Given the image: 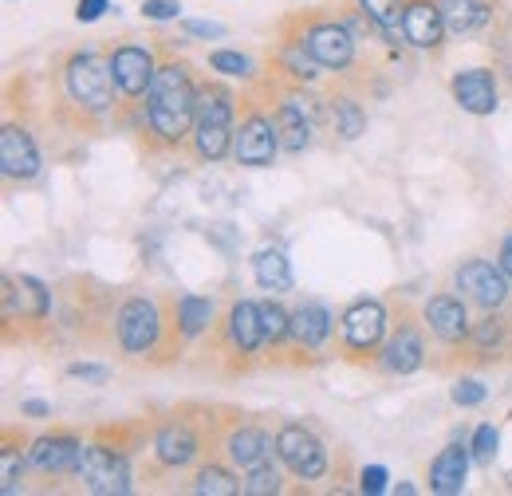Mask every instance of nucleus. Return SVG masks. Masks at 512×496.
Returning <instances> with one entry per match:
<instances>
[{
	"label": "nucleus",
	"instance_id": "ea45409f",
	"mask_svg": "<svg viewBox=\"0 0 512 496\" xmlns=\"http://www.w3.org/2000/svg\"><path fill=\"white\" fill-rule=\"evenodd\" d=\"M359 489H363V493H371V496L386 493V469H383V465H367V469H363Z\"/></svg>",
	"mask_w": 512,
	"mask_h": 496
},
{
	"label": "nucleus",
	"instance_id": "a19ab883",
	"mask_svg": "<svg viewBox=\"0 0 512 496\" xmlns=\"http://www.w3.org/2000/svg\"><path fill=\"white\" fill-rule=\"evenodd\" d=\"M107 8H111V0H79V4H75V20H79V24H95Z\"/></svg>",
	"mask_w": 512,
	"mask_h": 496
},
{
	"label": "nucleus",
	"instance_id": "c85d7f7f",
	"mask_svg": "<svg viewBox=\"0 0 512 496\" xmlns=\"http://www.w3.org/2000/svg\"><path fill=\"white\" fill-rule=\"evenodd\" d=\"M193 493L197 496H237V493H245V485H237V481H233V473H225V469L209 465V469H201V473H197Z\"/></svg>",
	"mask_w": 512,
	"mask_h": 496
},
{
	"label": "nucleus",
	"instance_id": "37998d69",
	"mask_svg": "<svg viewBox=\"0 0 512 496\" xmlns=\"http://www.w3.org/2000/svg\"><path fill=\"white\" fill-rule=\"evenodd\" d=\"M186 32H190V36H209V40L225 36V28H221L217 20H186Z\"/></svg>",
	"mask_w": 512,
	"mask_h": 496
},
{
	"label": "nucleus",
	"instance_id": "f8f14e48",
	"mask_svg": "<svg viewBox=\"0 0 512 496\" xmlns=\"http://www.w3.org/2000/svg\"><path fill=\"white\" fill-rule=\"evenodd\" d=\"M276 146H280V130L272 119H264V115H253L249 123L241 126V134H237V142H233V150H237V162L241 166H272V158H276Z\"/></svg>",
	"mask_w": 512,
	"mask_h": 496
},
{
	"label": "nucleus",
	"instance_id": "39448f33",
	"mask_svg": "<svg viewBox=\"0 0 512 496\" xmlns=\"http://www.w3.org/2000/svg\"><path fill=\"white\" fill-rule=\"evenodd\" d=\"M457 288H461L473 304L493 311V308H501L505 296H509V276H505V268H497V264H489V260H469V264L457 268Z\"/></svg>",
	"mask_w": 512,
	"mask_h": 496
},
{
	"label": "nucleus",
	"instance_id": "c9c22d12",
	"mask_svg": "<svg viewBox=\"0 0 512 496\" xmlns=\"http://www.w3.org/2000/svg\"><path fill=\"white\" fill-rule=\"evenodd\" d=\"M209 67H213V71H221V75H249V71H253L249 56H241V52H229V48L213 52V56H209Z\"/></svg>",
	"mask_w": 512,
	"mask_h": 496
},
{
	"label": "nucleus",
	"instance_id": "cd10ccee",
	"mask_svg": "<svg viewBox=\"0 0 512 496\" xmlns=\"http://www.w3.org/2000/svg\"><path fill=\"white\" fill-rule=\"evenodd\" d=\"M229 134H233L229 126L197 123V126H193V142H197V154H201V158H209V162L225 158V154H229V146H233V138H229Z\"/></svg>",
	"mask_w": 512,
	"mask_h": 496
},
{
	"label": "nucleus",
	"instance_id": "2f4dec72",
	"mask_svg": "<svg viewBox=\"0 0 512 496\" xmlns=\"http://www.w3.org/2000/svg\"><path fill=\"white\" fill-rule=\"evenodd\" d=\"M335 123H339V134H343V138H359V134L367 130V115H363L359 103L335 99Z\"/></svg>",
	"mask_w": 512,
	"mask_h": 496
},
{
	"label": "nucleus",
	"instance_id": "6e6552de",
	"mask_svg": "<svg viewBox=\"0 0 512 496\" xmlns=\"http://www.w3.org/2000/svg\"><path fill=\"white\" fill-rule=\"evenodd\" d=\"M386 335V311L379 300H359V304H351V308L343 311V339H347V347H355V351H371V347H379Z\"/></svg>",
	"mask_w": 512,
	"mask_h": 496
},
{
	"label": "nucleus",
	"instance_id": "4c0bfd02",
	"mask_svg": "<svg viewBox=\"0 0 512 496\" xmlns=\"http://www.w3.org/2000/svg\"><path fill=\"white\" fill-rule=\"evenodd\" d=\"M453 402L457 406H481L485 402V386L477 378H461V382H453Z\"/></svg>",
	"mask_w": 512,
	"mask_h": 496
},
{
	"label": "nucleus",
	"instance_id": "423d86ee",
	"mask_svg": "<svg viewBox=\"0 0 512 496\" xmlns=\"http://www.w3.org/2000/svg\"><path fill=\"white\" fill-rule=\"evenodd\" d=\"M158 331H162L158 304H150V300H127L123 304V311H119V343H123V351H130V355L154 351Z\"/></svg>",
	"mask_w": 512,
	"mask_h": 496
},
{
	"label": "nucleus",
	"instance_id": "0eeeda50",
	"mask_svg": "<svg viewBox=\"0 0 512 496\" xmlns=\"http://www.w3.org/2000/svg\"><path fill=\"white\" fill-rule=\"evenodd\" d=\"M111 75H115V87H119L123 95L138 99V95L150 91V83H154V75H158V63H154V56H150L146 48L123 44V48H115V56H111Z\"/></svg>",
	"mask_w": 512,
	"mask_h": 496
},
{
	"label": "nucleus",
	"instance_id": "7ed1b4c3",
	"mask_svg": "<svg viewBox=\"0 0 512 496\" xmlns=\"http://www.w3.org/2000/svg\"><path fill=\"white\" fill-rule=\"evenodd\" d=\"M79 477L87 481L91 493H99V496H127L130 493L127 457L115 453V449H107V445H83Z\"/></svg>",
	"mask_w": 512,
	"mask_h": 496
},
{
	"label": "nucleus",
	"instance_id": "473e14b6",
	"mask_svg": "<svg viewBox=\"0 0 512 496\" xmlns=\"http://www.w3.org/2000/svg\"><path fill=\"white\" fill-rule=\"evenodd\" d=\"M284 67H288V71H292L296 79H316V75H320L323 63L316 60V56L308 52V44L300 40V44H292V48L284 52Z\"/></svg>",
	"mask_w": 512,
	"mask_h": 496
},
{
	"label": "nucleus",
	"instance_id": "a878e982",
	"mask_svg": "<svg viewBox=\"0 0 512 496\" xmlns=\"http://www.w3.org/2000/svg\"><path fill=\"white\" fill-rule=\"evenodd\" d=\"M197 123L205 126H233V107L225 91H197Z\"/></svg>",
	"mask_w": 512,
	"mask_h": 496
},
{
	"label": "nucleus",
	"instance_id": "2eb2a0df",
	"mask_svg": "<svg viewBox=\"0 0 512 496\" xmlns=\"http://www.w3.org/2000/svg\"><path fill=\"white\" fill-rule=\"evenodd\" d=\"M465 477H469V449L446 445L430 465V489L438 496H453L465 489Z\"/></svg>",
	"mask_w": 512,
	"mask_h": 496
},
{
	"label": "nucleus",
	"instance_id": "412c9836",
	"mask_svg": "<svg viewBox=\"0 0 512 496\" xmlns=\"http://www.w3.org/2000/svg\"><path fill=\"white\" fill-rule=\"evenodd\" d=\"M253 276L264 292H288L292 288V264L280 248H260L253 256Z\"/></svg>",
	"mask_w": 512,
	"mask_h": 496
},
{
	"label": "nucleus",
	"instance_id": "a211bd4d",
	"mask_svg": "<svg viewBox=\"0 0 512 496\" xmlns=\"http://www.w3.org/2000/svg\"><path fill=\"white\" fill-rule=\"evenodd\" d=\"M4 308H8V315L12 311H20V315H44L48 311V288L36 280V276H8L4 280Z\"/></svg>",
	"mask_w": 512,
	"mask_h": 496
},
{
	"label": "nucleus",
	"instance_id": "79ce46f5",
	"mask_svg": "<svg viewBox=\"0 0 512 496\" xmlns=\"http://www.w3.org/2000/svg\"><path fill=\"white\" fill-rule=\"evenodd\" d=\"M473 339H477V347H481V351H485V347H497V343H501V323H497V319H485V323L477 327V335H473Z\"/></svg>",
	"mask_w": 512,
	"mask_h": 496
},
{
	"label": "nucleus",
	"instance_id": "4468645a",
	"mask_svg": "<svg viewBox=\"0 0 512 496\" xmlns=\"http://www.w3.org/2000/svg\"><path fill=\"white\" fill-rule=\"evenodd\" d=\"M83 461V445L75 437H40L32 441L28 449V465L44 469V473H67V469H79Z\"/></svg>",
	"mask_w": 512,
	"mask_h": 496
},
{
	"label": "nucleus",
	"instance_id": "5701e85b",
	"mask_svg": "<svg viewBox=\"0 0 512 496\" xmlns=\"http://www.w3.org/2000/svg\"><path fill=\"white\" fill-rule=\"evenodd\" d=\"M422 339H418V331H410V327H402L390 343H386V371L394 374H414L422 367Z\"/></svg>",
	"mask_w": 512,
	"mask_h": 496
},
{
	"label": "nucleus",
	"instance_id": "e433bc0d",
	"mask_svg": "<svg viewBox=\"0 0 512 496\" xmlns=\"http://www.w3.org/2000/svg\"><path fill=\"white\" fill-rule=\"evenodd\" d=\"M497 430L493 426H477V434H473V461H481V465H489L493 457H497Z\"/></svg>",
	"mask_w": 512,
	"mask_h": 496
},
{
	"label": "nucleus",
	"instance_id": "b1692460",
	"mask_svg": "<svg viewBox=\"0 0 512 496\" xmlns=\"http://www.w3.org/2000/svg\"><path fill=\"white\" fill-rule=\"evenodd\" d=\"M229 457L241 465V469H256V465H268L272 461V437L264 430H237L229 437Z\"/></svg>",
	"mask_w": 512,
	"mask_h": 496
},
{
	"label": "nucleus",
	"instance_id": "49530a36",
	"mask_svg": "<svg viewBox=\"0 0 512 496\" xmlns=\"http://www.w3.org/2000/svg\"><path fill=\"white\" fill-rule=\"evenodd\" d=\"M501 268H505V276L512 280V237L501 245Z\"/></svg>",
	"mask_w": 512,
	"mask_h": 496
},
{
	"label": "nucleus",
	"instance_id": "f3484780",
	"mask_svg": "<svg viewBox=\"0 0 512 496\" xmlns=\"http://www.w3.org/2000/svg\"><path fill=\"white\" fill-rule=\"evenodd\" d=\"M154 449H158V461L170 465V469H182L197 457V434H193L186 422H170L162 426L154 437Z\"/></svg>",
	"mask_w": 512,
	"mask_h": 496
},
{
	"label": "nucleus",
	"instance_id": "72a5a7b5",
	"mask_svg": "<svg viewBox=\"0 0 512 496\" xmlns=\"http://www.w3.org/2000/svg\"><path fill=\"white\" fill-rule=\"evenodd\" d=\"M20 489V453L8 445V449H0V493L12 496Z\"/></svg>",
	"mask_w": 512,
	"mask_h": 496
},
{
	"label": "nucleus",
	"instance_id": "9d476101",
	"mask_svg": "<svg viewBox=\"0 0 512 496\" xmlns=\"http://www.w3.org/2000/svg\"><path fill=\"white\" fill-rule=\"evenodd\" d=\"M0 170H4V178H16V182H28V178L40 174V150H36V142L24 126H4V134H0Z\"/></svg>",
	"mask_w": 512,
	"mask_h": 496
},
{
	"label": "nucleus",
	"instance_id": "f03ea898",
	"mask_svg": "<svg viewBox=\"0 0 512 496\" xmlns=\"http://www.w3.org/2000/svg\"><path fill=\"white\" fill-rule=\"evenodd\" d=\"M67 95L91 111V115H103L115 99V75H111V63H103L95 52H79L67 63Z\"/></svg>",
	"mask_w": 512,
	"mask_h": 496
},
{
	"label": "nucleus",
	"instance_id": "4be33fe9",
	"mask_svg": "<svg viewBox=\"0 0 512 496\" xmlns=\"http://www.w3.org/2000/svg\"><path fill=\"white\" fill-rule=\"evenodd\" d=\"M292 335L304 343V347H320L323 339L331 335V315L316 300H304L300 308L292 311Z\"/></svg>",
	"mask_w": 512,
	"mask_h": 496
},
{
	"label": "nucleus",
	"instance_id": "6ab92c4d",
	"mask_svg": "<svg viewBox=\"0 0 512 496\" xmlns=\"http://www.w3.org/2000/svg\"><path fill=\"white\" fill-rule=\"evenodd\" d=\"M438 8L446 20V32H453V36H469V32L485 28L493 16L489 0H438Z\"/></svg>",
	"mask_w": 512,
	"mask_h": 496
},
{
	"label": "nucleus",
	"instance_id": "7c9ffc66",
	"mask_svg": "<svg viewBox=\"0 0 512 496\" xmlns=\"http://www.w3.org/2000/svg\"><path fill=\"white\" fill-rule=\"evenodd\" d=\"M260 319H264V339L268 343H280V339H288L292 335V315L280 308V304H260Z\"/></svg>",
	"mask_w": 512,
	"mask_h": 496
},
{
	"label": "nucleus",
	"instance_id": "20e7f679",
	"mask_svg": "<svg viewBox=\"0 0 512 496\" xmlns=\"http://www.w3.org/2000/svg\"><path fill=\"white\" fill-rule=\"evenodd\" d=\"M276 457L304 481H320L327 473V449L320 445V437L304 430V426H296V422L276 434Z\"/></svg>",
	"mask_w": 512,
	"mask_h": 496
},
{
	"label": "nucleus",
	"instance_id": "a18cd8bd",
	"mask_svg": "<svg viewBox=\"0 0 512 496\" xmlns=\"http://www.w3.org/2000/svg\"><path fill=\"white\" fill-rule=\"evenodd\" d=\"M24 414H28V418H48V402L28 398V402H24Z\"/></svg>",
	"mask_w": 512,
	"mask_h": 496
},
{
	"label": "nucleus",
	"instance_id": "9b49d317",
	"mask_svg": "<svg viewBox=\"0 0 512 496\" xmlns=\"http://www.w3.org/2000/svg\"><path fill=\"white\" fill-rule=\"evenodd\" d=\"M304 44H308V52H312L323 67H331V71H343L347 63L355 60V36H351V28H343V24H312V28L304 32Z\"/></svg>",
	"mask_w": 512,
	"mask_h": 496
},
{
	"label": "nucleus",
	"instance_id": "ddd939ff",
	"mask_svg": "<svg viewBox=\"0 0 512 496\" xmlns=\"http://www.w3.org/2000/svg\"><path fill=\"white\" fill-rule=\"evenodd\" d=\"M453 99L469 115H493L497 111V79L485 67H469L453 75Z\"/></svg>",
	"mask_w": 512,
	"mask_h": 496
},
{
	"label": "nucleus",
	"instance_id": "bb28decb",
	"mask_svg": "<svg viewBox=\"0 0 512 496\" xmlns=\"http://www.w3.org/2000/svg\"><path fill=\"white\" fill-rule=\"evenodd\" d=\"M213 319V304L201 300V296H182L178 300V323H182V335L186 339H197Z\"/></svg>",
	"mask_w": 512,
	"mask_h": 496
},
{
	"label": "nucleus",
	"instance_id": "aec40b11",
	"mask_svg": "<svg viewBox=\"0 0 512 496\" xmlns=\"http://www.w3.org/2000/svg\"><path fill=\"white\" fill-rule=\"evenodd\" d=\"M229 335H233V343H237L245 355H253L256 347L264 343V319H260V304H253V300L233 304V311H229Z\"/></svg>",
	"mask_w": 512,
	"mask_h": 496
},
{
	"label": "nucleus",
	"instance_id": "f257e3e1",
	"mask_svg": "<svg viewBox=\"0 0 512 496\" xmlns=\"http://www.w3.org/2000/svg\"><path fill=\"white\" fill-rule=\"evenodd\" d=\"M146 123L166 142H178L190 134V123H197V91H193L186 67L178 63L158 67L146 91Z\"/></svg>",
	"mask_w": 512,
	"mask_h": 496
},
{
	"label": "nucleus",
	"instance_id": "58836bf2",
	"mask_svg": "<svg viewBox=\"0 0 512 496\" xmlns=\"http://www.w3.org/2000/svg\"><path fill=\"white\" fill-rule=\"evenodd\" d=\"M142 16L146 20H178L182 16V4L178 0H146L142 4Z\"/></svg>",
	"mask_w": 512,
	"mask_h": 496
},
{
	"label": "nucleus",
	"instance_id": "dca6fc26",
	"mask_svg": "<svg viewBox=\"0 0 512 496\" xmlns=\"http://www.w3.org/2000/svg\"><path fill=\"white\" fill-rule=\"evenodd\" d=\"M426 319H430V331L442 343H457V339L469 335V315H465V304L457 296H434L426 304Z\"/></svg>",
	"mask_w": 512,
	"mask_h": 496
},
{
	"label": "nucleus",
	"instance_id": "393cba45",
	"mask_svg": "<svg viewBox=\"0 0 512 496\" xmlns=\"http://www.w3.org/2000/svg\"><path fill=\"white\" fill-rule=\"evenodd\" d=\"M276 130L284 134L280 142H284L288 150H304V146H308V138H312V119H304L292 103H284V107H280V115H276Z\"/></svg>",
	"mask_w": 512,
	"mask_h": 496
},
{
	"label": "nucleus",
	"instance_id": "f704fd0d",
	"mask_svg": "<svg viewBox=\"0 0 512 496\" xmlns=\"http://www.w3.org/2000/svg\"><path fill=\"white\" fill-rule=\"evenodd\" d=\"M245 493L249 496H268V493H280V477L272 465H256L249 469V481H245Z\"/></svg>",
	"mask_w": 512,
	"mask_h": 496
},
{
	"label": "nucleus",
	"instance_id": "1a4fd4ad",
	"mask_svg": "<svg viewBox=\"0 0 512 496\" xmlns=\"http://www.w3.org/2000/svg\"><path fill=\"white\" fill-rule=\"evenodd\" d=\"M402 40L410 48H438L442 36H446V20H442V8L434 0H410L402 8Z\"/></svg>",
	"mask_w": 512,
	"mask_h": 496
},
{
	"label": "nucleus",
	"instance_id": "c756f323",
	"mask_svg": "<svg viewBox=\"0 0 512 496\" xmlns=\"http://www.w3.org/2000/svg\"><path fill=\"white\" fill-rule=\"evenodd\" d=\"M402 8H406L402 0H359V12H363L367 20H375L383 32L402 24Z\"/></svg>",
	"mask_w": 512,
	"mask_h": 496
},
{
	"label": "nucleus",
	"instance_id": "c03bdc74",
	"mask_svg": "<svg viewBox=\"0 0 512 496\" xmlns=\"http://www.w3.org/2000/svg\"><path fill=\"white\" fill-rule=\"evenodd\" d=\"M67 374H71V378H83V382H107V371H103V367H87V363H71Z\"/></svg>",
	"mask_w": 512,
	"mask_h": 496
}]
</instances>
